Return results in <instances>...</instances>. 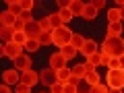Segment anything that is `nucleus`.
<instances>
[{
  "mask_svg": "<svg viewBox=\"0 0 124 93\" xmlns=\"http://www.w3.org/2000/svg\"><path fill=\"white\" fill-rule=\"evenodd\" d=\"M101 54H108L110 58L124 56V39L122 37H106L101 46Z\"/></svg>",
  "mask_w": 124,
  "mask_h": 93,
  "instance_id": "1",
  "label": "nucleus"
},
{
  "mask_svg": "<svg viewBox=\"0 0 124 93\" xmlns=\"http://www.w3.org/2000/svg\"><path fill=\"white\" fill-rule=\"evenodd\" d=\"M72 35H75V33H72L66 25H64V27H58V29L52 31V46H58V50L64 48V46H68L72 41Z\"/></svg>",
  "mask_w": 124,
  "mask_h": 93,
  "instance_id": "2",
  "label": "nucleus"
},
{
  "mask_svg": "<svg viewBox=\"0 0 124 93\" xmlns=\"http://www.w3.org/2000/svg\"><path fill=\"white\" fill-rule=\"evenodd\" d=\"M108 87L124 89V68H108Z\"/></svg>",
  "mask_w": 124,
  "mask_h": 93,
  "instance_id": "3",
  "label": "nucleus"
},
{
  "mask_svg": "<svg viewBox=\"0 0 124 93\" xmlns=\"http://www.w3.org/2000/svg\"><path fill=\"white\" fill-rule=\"evenodd\" d=\"M0 54H2L4 58H8V60H13V62H15V60H17V58L23 54V48H21V46H17L15 41H8V44H2V48H0Z\"/></svg>",
  "mask_w": 124,
  "mask_h": 93,
  "instance_id": "4",
  "label": "nucleus"
},
{
  "mask_svg": "<svg viewBox=\"0 0 124 93\" xmlns=\"http://www.w3.org/2000/svg\"><path fill=\"white\" fill-rule=\"evenodd\" d=\"M39 83L52 87L54 83H58V70H54V68H44V70L39 72Z\"/></svg>",
  "mask_w": 124,
  "mask_h": 93,
  "instance_id": "5",
  "label": "nucleus"
},
{
  "mask_svg": "<svg viewBox=\"0 0 124 93\" xmlns=\"http://www.w3.org/2000/svg\"><path fill=\"white\" fill-rule=\"evenodd\" d=\"M25 35H27V39H39V35L44 33L41 31V27H39V21H31V23H25Z\"/></svg>",
  "mask_w": 124,
  "mask_h": 93,
  "instance_id": "6",
  "label": "nucleus"
},
{
  "mask_svg": "<svg viewBox=\"0 0 124 93\" xmlns=\"http://www.w3.org/2000/svg\"><path fill=\"white\" fill-rule=\"evenodd\" d=\"M19 83L33 87V85L39 83V72H35V70H25V72H21V79H19Z\"/></svg>",
  "mask_w": 124,
  "mask_h": 93,
  "instance_id": "7",
  "label": "nucleus"
},
{
  "mask_svg": "<svg viewBox=\"0 0 124 93\" xmlns=\"http://www.w3.org/2000/svg\"><path fill=\"white\" fill-rule=\"evenodd\" d=\"M66 58L62 56L60 52H56V54H52L50 56V68H54V70H60V68H66Z\"/></svg>",
  "mask_w": 124,
  "mask_h": 93,
  "instance_id": "8",
  "label": "nucleus"
},
{
  "mask_svg": "<svg viewBox=\"0 0 124 93\" xmlns=\"http://www.w3.org/2000/svg\"><path fill=\"white\" fill-rule=\"evenodd\" d=\"M15 68H17V70H21V72L31 70V58L27 56V54H21V56L15 60Z\"/></svg>",
  "mask_w": 124,
  "mask_h": 93,
  "instance_id": "9",
  "label": "nucleus"
},
{
  "mask_svg": "<svg viewBox=\"0 0 124 93\" xmlns=\"http://www.w3.org/2000/svg\"><path fill=\"white\" fill-rule=\"evenodd\" d=\"M79 52L83 54L85 58H89V56H91V54H95V52H97V44H95V41H93V39H85L83 48H81Z\"/></svg>",
  "mask_w": 124,
  "mask_h": 93,
  "instance_id": "10",
  "label": "nucleus"
},
{
  "mask_svg": "<svg viewBox=\"0 0 124 93\" xmlns=\"http://www.w3.org/2000/svg\"><path fill=\"white\" fill-rule=\"evenodd\" d=\"M17 19L19 17H15V15L8 13V10H2V15H0V23H2V27H15Z\"/></svg>",
  "mask_w": 124,
  "mask_h": 93,
  "instance_id": "11",
  "label": "nucleus"
},
{
  "mask_svg": "<svg viewBox=\"0 0 124 93\" xmlns=\"http://www.w3.org/2000/svg\"><path fill=\"white\" fill-rule=\"evenodd\" d=\"M19 79H21V75H19L17 70H4V72H2V81H4V85H15V83H19Z\"/></svg>",
  "mask_w": 124,
  "mask_h": 93,
  "instance_id": "12",
  "label": "nucleus"
},
{
  "mask_svg": "<svg viewBox=\"0 0 124 93\" xmlns=\"http://www.w3.org/2000/svg\"><path fill=\"white\" fill-rule=\"evenodd\" d=\"M68 10H70L75 17H83L85 2H81V0H70V4H68Z\"/></svg>",
  "mask_w": 124,
  "mask_h": 93,
  "instance_id": "13",
  "label": "nucleus"
},
{
  "mask_svg": "<svg viewBox=\"0 0 124 93\" xmlns=\"http://www.w3.org/2000/svg\"><path fill=\"white\" fill-rule=\"evenodd\" d=\"M58 52H60V54H62L64 58H66V60H72V58H75L77 54H79V50H77V48H75L72 44H68V46H64V48H60Z\"/></svg>",
  "mask_w": 124,
  "mask_h": 93,
  "instance_id": "14",
  "label": "nucleus"
},
{
  "mask_svg": "<svg viewBox=\"0 0 124 93\" xmlns=\"http://www.w3.org/2000/svg\"><path fill=\"white\" fill-rule=\"evenodd\" d=\"M120 33H122V23H110L106 37H120Z\"/></svg>",
  "mask_w": 124,
  "mask_h": 93,
  "instance_id": "15",
  "label": "nucleus"
},
{
  "mask_svg": "<svg viewBox=\"0 0 124 93\" xmlns=\"http://www.w3.org/2000/svg\"><path fill=\"white\" fill-rule=\"evenodd\" d=\"M13 35H15V29H13V27H0V37H2L4 44L13 41Z\"/></svg>",
  "mask_w": 124,
  "mask_h": 93,
  "instance_id": "16",
  "label": "nucleus"
},
{
  "mask_svg": "<svg viewBox=\"0 0 124 93\" xmlns=\"http://www.w3.org/2000/svg\"><path fill=\"white\" fill-rule=\"evenodd\" d=\"M6 8H8V13H13L15 17H21V15H23L21 2H8V0H6Z\"/></svg>",
  "mask_w": 124,
  "mask_h": 93,
  "instance_id": "17",
  "label": "nucleus"
},
{
  "mask_svg": "<svg viewBox=\"0 0 124 93\" xmlns=\"http://www.w3.org/2000/svg\"><path fill=\"white\" fill-rule=\"evenodd\" d=\"M70 77H72V70L70 68H60V70H58V83H68V81H70Z\"/></svg>",
  "mask_w": 124,
  "mask_h": 93,
  "instance_id": "18",
  "label": "nucleus"
},
{
  "mask_svg": "<svg viewBox=\"0 0 124 93\" xmlns=\"http://www.w3.org/2000/svg\"><path fill=\"white\" fill-rule=\"evenodd\" d=\"M70 70H72V77H75V79H79V81H83L85 75H87L85 64H75V68H70Z\"/></svg>",
  "mask_w": 124,
  "mask_h": 93,
  "instance_id": "19",
  "label": "nucleus"
},
{
  "mask_svg": "<svg viewBox=\"0 0 124 93\" xmlns=\"http://www.w3.org/2000/svg\"><path fill=\"white\" fill-rule=\"evenodd\" d=\"M48 21H50V27H52V31H54V29H58V27H64V23H62V19H60V15H58V13L50 15Z\"/></svg>",
  "mask_w": 124,
  "mask_h": 93,
  "instance_id": "20",
  "label": "nucleus"
},
{
  "mask_svg": "<svg viewBox=\"0 0 124 93\" xmlns=\"http://www.w3.org/2000/svg\"><path fill=\"white\" fill-rule=\"evenodd\" d=\"M85 83H87L89 85V87H93V85H97V83H101V81H99V75H97V72H95V70H93V72H87V75H85Z\"/></svg>",
  "mask_w": 124,
  "mask_h": 93,
  "instance_id": "21",
  "label": "nucleus"
},
{
  "mask_svg": "<svg viewBox=\"0 0 124 93\" xmlns=\"http://www.w3.org/2000/svg\"><path fill=\"white\" fill-rule=\"evenodd\" d=\"M13 41H15L17 46H21V48H25V44H27V35H25V31H15Z\"/></svg>",
  "mask_w": 124,
  "mask_h": 93,
  "instance_id": "22",
  "label": "nucleus"
},
{
  "mask_svg": "<svg viewBox=\"0 0 124 93\" xmlns=\"http://www.w3.org/2000/svg\"><path fill=\"white\" fill-rule=\"evenodd\" d=\"M97 17V10L93 8V4L89 2V4H85V10H83V19H87V21H91V19Z\"/></svg>",
  "mask_w": 124,
  "mask_h": 93,
  "instance_id": "23",
  "label": "nucleus"
},
{
  "mask_svg": "<svg viewBox=\"0 0 124 93\" xmlns=\"http://www.w3.org/2000/svg\"><path fill=\"white\" fill-rule=\"evenodd\" d=\"M108 21H110V23H122V19H120V8H118V6L108 10Z\"/></svg>",
  "mask_w": 124,
  "mask_h": 93,
  "instance_id": "24",
  "label": "nucleus"
},
{
  "mask_svg": "<svg viewBox=\"0 0 124 93\" xmlns=\"http://www.w3.org/2000/svg\"><path fill=\"white\" fill-rule=\"evenodd\" d=\"M58 15H60V19H62V23H64V25H66V23H70L72 19H75V15H72L68 8H62V10H58Z\"/></svg>",
  "mask_w": 124,
  "mask_h": 93,
  "instance_id": "25",
  "label": "nucleus"
},
{
  "mask_svg": "<svg viewBox=\"0 0 124 93\" xmlns=\"http://www.w3.org/2000/svg\"><path fill=\"white\" fill-rule=\"evenodd\" d=\"M37 41H39L41 46H52V31H44Z\"/></svg>",
  "mask_w": 124,
  "mask_h": 93,
  "instance_id": "26",
  "label": "nucleus"
},
{
  "mask_svg": "<svg viewBox=\"0 0 124 93\" xmlns=\"http://www.w3.org/2000/svg\"><path fill=\"white\" fill-rule=\"evenodd\" d=\"M89 91L91 93H108L110 87H108L106 83H97V85H93V87H89Z\"/></svg>",
  "mask_w": 124,
  "mask_h": 93,
  "instance_id": "27",
  "label": "nucleus"
},
{
  "mask_svg": "<svg viewBox=\"0 0 124 93\" xmlns=\"http://www.w3.org/2000/svg\"><path fill=\"white\" fill-rule=\"evenodd\" d=\"M39 41L37 39H27V44H25V50L27 52H37V50H39Z\"/></svg>",
  "mask_w": 124,
  "mask_h": 93,
  "instance_id": "28",
  "label": "nucleus"
},
{
  "mask_svg": "<svg viewBox=\"0 0 124 93\" xmlns=\"http://www.w3.org/2000/svg\"><path fill=\"white\" fill-rule=\"evenodd\" d=\"M70 44L75 46L77 50H81V48H83V44H85V37L81 35V33H75V35H72V41H70Z\"/></svg>",
  "mask_w": 124,
  "mask_h": 93,
  "instance_id": "29",
  "label": "nucleus"
},
{
  "mask_svg": "<svg viewBox=\"0 0 124 93\" xmlns=\"http://www.w3.org/2000/svg\"><path fill=\"white\" fill-rule=\"evenodd\" d=\"M87 62H91L93 66H99V64H101V52H95V54H91V56L87 58Z\"/></svg>",
  "mask_w": 124,
  "mask_h": 93,
  "instance_id": "30",
  "label": "nucleus"
},
{
  "mask_svg": "<svg viewBox=\"0 0 124 93\" xmlns=\"http://www.w3.org/2000/svg\"><path fill=\"white\" fill-rule=\"evenodd\" d=\"M64 93H79V85L77 83H64Z\"/></svg>",
  "mask_w": 124,
  "mask_h": 93,
  "instance_id": "31",
  "label": "nucleus"
},
{
  "mask_svg": "<svg viewBox=\"0 0 124 93\" xmlns=\"http://www.w3.org/2000/svg\"><path fill=\"white\" fill-rule=\"evenodd\" d=\"M15 93H31V87L29 85H23V83H17V91Z\"/></svg>",
  "mask_w": 124,
  "mask_h": 93,
  "instance_id": "32",
  "label": "nucleus"
},
{
  "mask_svg": "<svg viewBox=\"0 0 124 93\" xmlns=\"http://www.w3.org/2000/svg\"><path fill=\"white\" fill-rule=\"evenodd\" d=\"M50 91L52 93H64V85L62 83H54L52 87H50Z\"/></svg>",
  "mask_w": 124,
  "mask_h": 93,
  "instance_id": "33",
  "label": "nucleus"
},
{
  "mask_svg": "<svg viewBox=\"0 0 124 93\" xmlns=\"http://www.w3.org/2000/svg\"><path fill=\"white\" fill-rule=\"evenodd\" d=\"M21 6H23V10H31L35 6V2L33 0H21Z\"/></svg>",
  "mask_w": 124,
  "mask_h": 93,
  "instance_id": "34",
  "label": "nucleus"
},
{
  "mask_svg": "<svg viewBox=\"0 0 124 93\" xmlns=\"http://www.w3.org/2000/svg\"><path fill=\"white\" fill-rule=\"evenodd\" d=\"M19 19H21V21H25V23H31V21H33V17H31V10H23V15H21Z\"/></svg>",
  "mask_w": 124,
  "mask_h": 93,
  "instance_id": "35",
  "label": "nucleus"
},
{
  "mask_svg": "<svg viewBox=\"0 0 124 93\" xmlns=\"http://www.w3.org/2000/svg\"><path fill=\"white\" fill-rule=\"evenodd\" d=\"M39 27H41V31H52V27H50V21H48V17L39 21Z\"/></svg>",
  "mask_w": 124,
  "mask_h": 93,
  "instance_id": "36",
  "label": "nucleus"
},
{
  "mask_svg": "<svg viewBox=\"0 0 124 93\" xmlns=\"http://www.w3.org/2000/svg\"><path fill=\"white\" fill-rule=\"evenodd\" d=\"M91 4H93L95 10H103V8H106V2H103V0H93Z\"/></svg>",
  "mask_w": 124,
  "mask_h": 93,
  "instance_id": "37",
  "label": "nucleus"
},
{
  "mask_svg": "<svg viewBox=\"0 0 124 93\" xmlns=\"http://www.w3.org/2000/svg\"><path fill=\"white\" fill-rule=\"evenodd\" d=\"M108 68H122V66H120V58H110Z\"/></svg>",
  "mask_w": 124,
  "mask_h": 93,
  "instance_id": "38",
  "label": "nucleus"
},
{
  "mask_svg": "<svg viewBox=\"0 0 124 93\" xmlns=\"http://www.w3.org/2000/svg\"><path fill=\"white\" fill-rule=\"evenodd\" d=\"M101 64L108 68V64H110V56H108V54H101Z\"/></svg>",
  "mask_w": 124,
  "mask_h": 93,
  "instance_id": "39",
  "label": "nucleus"
},
{
  "mask_svg": "<svg viewBox=\"0 0 124 93\" xmlns=\"http://www.w3.org/2000/svg\"><path fill=\"white\" fill-rule=\"evenodd\" d=\"M0 93H10V89H8V85H2V87H0Z\"/></svg>",
  "mask_w": 124,
  "mask_h": 93,
  "instance_id": "40",
  "label": "nucleus"
},
{
  "mask_svg": "<svg viewBox=\"0 0 124 93\" xmlns=\"http://www.w3.org/2000/svg\"><path fill=\"white\" fill-rule=\"evenodd\" d=\"M108 93H122V89H110Z\"/></svg>",
  "mask_w": 124,
  "mask_h": 93,
  "instance_id": "41",
  "label": "nucleus"
},
{
  "mask_svg": "<svg viewBox=\"0 0 124 93\" xmlns=\"http://www.w3.org/2000/svg\"><path fill=\"white\" fill-rule=\"evenodd\" d=\"M120 66L124 68V56H120Z\"/></svg>",
  "mask_w": 124,
  "mask_h": 93,
  "instance_id": "42",
  "label": "nucleus"
},
{
  "mask_svg": "<svg viewBox=\"0 0 124 93\" xmlns=\"http://www.w3.org/2000/svg\"><path fill=\"white\" fill-rule=\"evenodd\" d=\"M120 19L124 21V8H120Z\"/></svg>",
  "mask_w": 124,
  "mask_h": 93,
  "instance_id": "43",
  "label": "nucleus"
},
{
  "mask_svg": "<svg viewBox=\"0 0 124 93\" xmlns=\"http://www.w3.org/2000/svg\"><path fill=\"white\" fill-rule=\"evenodd\" d=\"M122 8H124V6H122Z\"/></svg>",
  "mask_w": 124,
  "mask_h": 93,
  "instance_id": "44",
  "label": "nucleus"
}]
</instances>
